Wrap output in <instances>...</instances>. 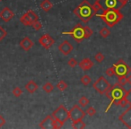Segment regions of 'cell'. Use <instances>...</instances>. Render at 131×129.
I'll use <instances>...</instances> for the list:
<instances>
[{"mask_svg":"<svg viewBox=\"0 0 131 129\" xmlns=\"http://www.w3.org/2000/svg\"><path fill=\"white\" fill-rule=\"evenodd\" d=\"M13 94L15 97H16V98H18V97H20L21 95L23 94V91L22 89H21L20 87H15V89L13 90Z\"/></svg>","mask_w":131,"mask_h":129,"instance_id":"484cf974","label":"cell"},{"mask_svg":"<svg viewBox=\"0 0 131 129\" xmlns=\"http://www.w3.org/2000/svg\"><path fill=\"white\" fill-rule=\"evenodd\" d=\"M56 87H57V89L58 90V91H65L67 88H68V84H66L64 81H59V82L57 84V85H56Z\"/></svg>","mask_w":131,"mask_h":129,"instance_id":"7402d4cb","label":"cell"},{"mask_svg":"<svg viewBox=\"0 0 131 129\" xmlns=\"http://www.w3.org/2000/svg\"><path fill=\"white\" fill-rule=\"evenodd\" d=\"M94 59L96 60L98 63H101V62H102L104 59H105V56H104L103 54H102L101 52H99L94 56Z\"/></svg>","mask_w":131,"mask_h":129,"instance_id":"83f0119b","label":"cell"},{"mask_svg":"<svg viewBox=\"0 0 131 129\" xmlns=\"http://www.w3.org/2000/svg\"><path fill=\"white\" fill-rule=\"evenodd\" d=\"M31 26H32L33 29H34L35 31H40V30L42 28V24H41V22H39V20H38V21H36V22H33V24H32V25H31Z\"/></svg>","mask_w":131,"mask_h":129,"instance_id":"1f68e13d","label":"cell"},{"mask_svg":"<svg viewBox=\"0 0 131 129\" xmlns=\"http://www.w3.org/2000/svg\"><path fill=\"white\" fill-rule=\"evenodd\" d=\"M127 105H128V102H127V100H126L125 97H123V98H122L121 100H119V102H118V106H120V107H122V108H126Z\"/></svg>","mask_w":131,"mask_h":129,"instance_id":"836d02e7","label":"cell"},{"mask_svg":"<svg viewBox=\"0 0 131 129\" xmlns=\"http://www.w3.org/2000/svg\"><path fill=\"white\" fill-rule=\"evenodd\" d=\"M63 34H69L75 40V41L81 42L85 39L84 27L81 24H77L69 32H63Z\"/></svg>","mask_w":131,"mask_h":129,"instance_id":"ba28073f","label":"cell"},{"mask_svg":"<svg viewBox=\"0 0 131 129\" xmlns=\"http://www.w3.org/2000/svg\"><path fill=\"white\" fill-rule=\"evenodd\" d=\"M38 20H39L38 15L34 11H32V10H30V11L26 12L20 18V22L25 26H31L33 24V22H35Z\"/></svg>","mask_w":131,"mask_h":129,"instance_id":"9c48e42d","label":"cell"},{"mask_svg":"<svg viewBox=\"0 0 131 129\" xmlns=\"http://www.w3.org/2000/svg\"><path fill=\"white\" fill-rule=\"evenodd\" d=\"M97 16L100 17L102 20H103L104 22L109 27H113L115 24L121 21V19L123 18V15L120 13V11L118 9L104 10L100 15L97 14Z\"/></svg>","mask_w":131,"mask_h":129,"instance_id":"7a4b0ae2","label":"cell"},{"mask_svg":"<svg viewBox=\"0 0 131 129\" xmlns=\"http://www.w3.org/2000/svg\"><path fill=\"white\" fill-rule=\"evenodd\" d=\"M125 98H126V100H127V102H128V105L131 106V88H130V90L126 91Z\"/></svg>","mask_w":131,"mask_h":129,"instance_id":"d590c367","label":"cell"},{"mask_svg":"<svg viewBox=\"0 0 131 129\" xmlns=\"http://www.w3.org/2000/svg\"><path fill=\"white\" fill-rule=\"evenodd\" d=\"M72 126L75 129H83L85 128V123L83 120H77V121H74L72 124Z\"/></svg>","mask_w":131,"mask_h":129,"instance_id":"ffe728a7","label":"cell"},{"mask_svg":"<svg viewBox=\"0 0 131 129\" xmlns=\"http://www.w3.org/2000/svg\"><path fill=\"white\" fill-rule=\"evenodd\" d=\"M127 84H129L131 85V75H127Z\"/></svg>","mask_w":131,"mask_h":129,"instance_id":"74e56055","label":"cell"},{"mask_svg":"<svg viewBox=\"0 0 131 129\" xmlns=\"http://www.w3.org/2000/svg\"><path fill=\"white\" fill-rule=\"evenodd\" d=\"M89 102H90L89 99H87L85 96H82L78 100V104L81 107H86L89 104Z\"/></svg>","mask_w":131,"mask_h":129,"instance_id":"603a6c76","label":"cell"},{"mask_svg":"<svg viewBox=\"0 0 131 129\" xmlns=\"http://www.w3.org/2000/svg\"><path fill=\"white\" fill-rule=\"evenodd\" d=\"M40 44L45 49H49L55 43V40L49 34H44L39 40Z\"/></svg>","mask_w":131,"mask_h":129,"instance_id":"7c38bea8","label":"cell"},{"mask_svg":"<svg viewBox=\"0 0 131 129\" xmlns=\"http://www.w3.org/2000/svg\"><path fill=\"white\" fill-rule=\"evenodd\" d=\"M33 45H34L33 41L30 38H28V37H24V38L23 39V40H21V42H20L21 48H22V49H24V50H25V51L30 50V49L33 47Z\"/></svg>","mask_w":131,"mask_h":129,"instance_id":"2e32d148","label":"cell"},{"mask_svg":"<svg viewBox=\"0 0 131 129\" xmlns=\"http://www.w3.org/2000/svg\"><path fill=\"white\" fill-rule=\"evenodd\" d=\"M93 87L94 88V90L99 94L103 95L109 91L110 88L111 87V84L106 80L105 77L100 76L98 78V80L93 84Z\"/></svg>","mask_w":131,"mask_h":129,"instance_id":"52a82bcc","label":"cell"},{"mask_svg":"<svg viewBox=\"0 0 131 129\" xmlns=\"http://www.w3.org/2000/svg\"><path fill=\"white\" fill-rule=\"evenodd\" d=\"M24 87H25L26 91H27L28 92L32 94V93H34L35 91L38 90V84H37L34 81L31 80V81H30V82H28L27 84H25Z\"/></svg>","mask_w":131,"mask_h":129,"instance_id":"ac0fdd59","label":"cell"},{"mask_svg":"<svg viewBox=\"0 0 131 129\" xmlns=\"http://www.w3.org/2000/svg\"><path fill=\"white\" fill-rule=\"evenodd\" d=\"M97 5L99 6L102 11L108 9H118L123 7V5L121 4L119 0H96Z\"/></svg>","mask_w":131,"mask_h":129,"instance_id":"5b68a950","label":"cell"},{"mask_svg":"<svg viewBox=\"0 0 131 129\" xmlns=\"http://www.w3.org/2000/svg\"><path fill=\"white\" fill-rule=\"evenodd\" d=\"M52 6H53L52 3H51L49 0H43V1L40 3V8H41L44 12H49V10H51Z\"/></svg>","mask_w":131,"mask_h":129,"instance_id":"d6986e66","label":"cell"},{"mask_svg":"<svg viewBox=\"0 0 131 129\" xmlns=\"http://www.w3.org/2000/svg\"><path fill=\"white\" fill-rule=\"evenodd\" d=\"M73 49H74L73 46H72V44L70 43L68 40H64V41L58 46V50L63 55H65V56L69 55L70 53L73 51Z\"/></svg>","mask_w":131,"mask_h":129,"instance_id":"4fadbf2b","label":"cell"},{"mask_svg":"<svg viewBox=\"0 0 131 129\" xmlns=\"http://www.w3.org/2000/svg\"><path fill=\"white\" fill-rule=\"evenodd\" d=\"M85 114H87L89 116H93L96 114V109H95L93 107H89L87 109H86Z\"/></svg>","mask_w":131,"mask_h":129,"instance_id":"4316f807","label":"cell"},{"mask_svg":"<svg viewBox=\"0 0 131 129\" xmlns=\"http://www.w3.org/2000/svg\"><path fill=\"white\" fill-rule=\"evenodd\" d=\"M51 116H53L56 121L59 122L62 125L69 119V110L67 109V108L64 105H60L52 113Z\"/></svg>","mask_w":131,"mask_h":129,"instance_id":"277c9868","label":"cell"},{"mask_svg":"<svg viewBox=\"0 0 131 129\" xmlns=\"http://www.w3.org/2000/svg\"><path fill=\"white\" fill-rule=\"evenodd\" d=\"M84 116H85V112L78 105L73 106V108L69 110V118L73 122L82 120Z\"/></svg>","mask_w":131,"mask_h":129,"instance_id":"30bf717a","label":"cell"},{"mask_svg":"<svg viewBox=\"0 0 131 129\" xmlns=\"http://www.w3.org/2000/svg\"><path fill=\"white\" fill-rule=\"evenodd\" d=\"M126 90L123 88V86L119 85L118 84H114L113 86H111L110 88V90L105 93V95L107 96V98H109L111 100V104L108 106L107 109H106V112L111 109V107L112 105H118V102L121 100L123 97H125L126 94Z\"/></svg>","mask_w":131,"mask_h":129,"instance_id":"3957f363","label":"cell"},{"mask_svg":"<svg viewBox=\"0 0 131 129\" xmlns=\"http://www.w3.org/2000/svg\"><path fill=\"white\" fill-rule=\"evenodd\" d=\"M118 84L121 86H124L126 84H127V76H118Z\"/></svg>","mask_w":131,"mask_h":129,"instance_id":"f1b7e54d","label":"cell"},{"mask_svg":"<svg viewBox=\"0 0 131 129\" xmlns=\"http://www.w3.org/2000/svg\"><path fill=\"white\" fill-rule=\"evenodd\" d=\"M105 74L108 75V76L112 77L113 75H115V69H114V67H113V66H111V67L108 68V69L106 70Z\"/></svg>","mask_w":131,"mask_h":129,"instance_id":"d6a6232c","label":"cell"},{"mask_svg":"<svg viewBox=\"0 0 131 129\" xmlns=\"http://www.w3.org/2000/svg\"><path fill=\"white\" fill-rule=\"evenodd\" d=\"M112 66L114 67L115 75L117 76H127V75H128L131 73L130 66L122 59H119Z\"/></svg>","mask_w":131,"mask_h":129,"instance_id":"8992f818","label":"cell"},{"mask_svg":"<svg viewBox=\"0 0 131 129\" xmlns=\"http://www.w3.org/2000/svg\"><path fill=\"white\" fill-rule=\"evenodd\" d=\"M54 121H55V119L53 118L52 116H47L42 120L41 123L40 124V128H45V129L54 128Z\"/></svg>","mask_w":131,"mask_h":129,"instance_id":"9a60e30c","label":"cell"},{"mask_svg":"<svg viewBox=\"0 0 131 129\" xmlns=\"http://www.w3.org/2000/svg\"><path fill=\"white\" fill-rule=\"evenodd\" d=\"M119 1L121 2V4L123 5V6H126V4H127V3L128 2L129 0H119Z\"/></svg>","mask_w":131,"mask_h":129,"instance_id":"f35d334b","label":"cell"},{"mask_svg":"<svg viewBox=\"0 0 131 129\" xmlns=\"http://www.w3.org/2000/svg\"><path fill=\"white\" fill-rule=\"evenodd\" d=\"M42 89H43V91H45V92L47 93H50L51 91H53V90H54V85H53L51 83H46L45 84H43V86H42Z\"/></svg>","mask_w":131,"mask_h":129,"instance_id":"44dd1931","label":"cell"},{"mask_svg":"<svg viewBox=\"0 0 131 129\" xmlns=\"http://www.w3.org/2000/svg\"><path fill=\"white\" fill-rule=\"evenodd\" d=\"M91 82H92L91 77H90L89 75H84V76L81 78V83H82V84H84V85H85V86H87L88 84H91Z\"/></svg>","mask_w":131,"mask_h":129,"instance_id":"d4e9b609","label":"cell"},{"mask_svg":"<svg viewBox=\"0 0 131 129\" xmlns=\"http://www.w3.org/2000/svg\"><path fill=\"white\" fill-rule=\"evenodd\" d=\"M68 65L70 66V67L74 68L75 66H77V61L75 59V58H70V59L68 60Z\"/></svg>","mask_w":131,"mask_h":129,"instance_id":"e575fe53","label":"cell"},{"mask_svg":"<svg viewBox=\"0 0 131 129\" xmlns=\"http://www.w3.org/2000/svg\"><path fill=\"white\" fill-rule=\"evenodd\" d=\"M6 35H7V32H6V31L2 27V26L0 25V41L4 40V39L6 37Z\"/></svg>","mask_w":131,"mask_h":129,"instance_id":"4dcf8cb0","label":"cell"},{"mask_svg":"<svg viewBox=\"0 0 131 129\" xmlns=\"http://www.w3.org/2000/svg\"><path fill=\"white\" fill-rule=\"evenodd\" d=\"M119 121L123 123L126 127L131 129V106H129L118 118Z\"/></svg>","mask_w":131,"mask_h":129,"instance_id":"8fae6325","label":"cell"},{"mask_svg":"<svg viewBox=\"0 0 131 129\" xmlns=\"http://www.w3.org/2000/svg\"><path fill=\"white\" fill-rule=\"evenodd\" d=\"M99 34H100L102 38H107V37L111 34V31H110V30L108 29L107 27H104V28H102V29L99 31Z\"/></svg>","mask_w":131,"mask_h":129,"instance_id":"cb8c5ba5","label":"cell"},{"mask_svg":"<svg viewBox=\"0 0 131 129\" xmlns=\"http://www.w3.org/2000/svg\"><path fill=\"white\" fill-rule=\"evenodd\" d=\"M74 13L77 15V18H79L83 22H88L92 19V17L95 15L93 11V5L90 4L89 1L84 0L75 10Z\"/></svg>","mask_w":131,"mask_h":129,"instance_id":"6da1fadb","label":"cell"},{"mask_svg":"<svg viewBox=\"0 0 131 129\" xmlns=\"http://www.w3.org/2000/svg\"><path fill=\"white\" fill-rule=\"evenodd\" d=\"M5 124H6V119L3 118V116H1V115H0V127H2Z\"/></svg>","mask_w":131,"mask_h":129,"instance_id":"8d00e7d4","label":"cell"},{"mask_svg":"<svg viewBox=\"0 0 131 129\" xmlns=\"http://www.w3.org/2000/svg\"><path fill=\"white\" fill-rule=\"evenodd\" d=\"M14 16H15L14 12L8 7H5L2 11L0 12V18L2 19L4 22H10L14 18Z\"/></svg>","mask_w":131,"mask_h":129,"instance_id":"5bb4252c","label":"cell"},{"mask_svg":"<svg viewBox=\"0 0 131 129\" xmlns=\"http://www.w3.org/2000/svg\"><path fill=\"white\" fill-rule=\"evenodd\" d=\"M84 32H85V39H89L90 37L93 35V31L90 27L88 26H85L84 27Z\"/></svg>","mask_w":131,"mask_h":129,"instance_id":"f546056e","label":"cell"},{"mask_svg":"<svg viewBox=\"0 0 131 129\" xmlns=\"http://www.w3.org/2000/svg\"><path fill=\"white\" fill-rule=\"evenodd\" d=\"M93 66V62L91 59H89V58H84V59H83L79 63V67L82 70H84V71L90 70Z\"/></svg>","mask_w":131,"mask_h":129,"instance_id":"e0dca14e","label":"cell"}]
</instances>
